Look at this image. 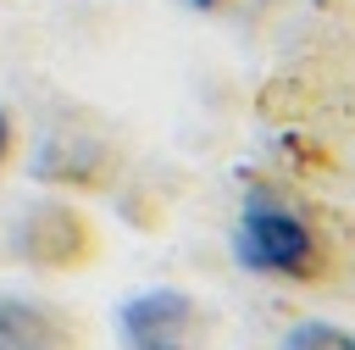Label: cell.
I'll list each match as a JSON object with an SVG mask.
<instances>
[{
    "mask_svg": "<svg viewBox=\"0 0 355 350\" xmlns=\"http://www.w3.org/2000/svg\"><path fill=\"white\" fill-rule=\"evenodd\" d=\"M233 256L250 278H266L283 289H327L344 267L333 233L305 206L277 200V194L244 200V211L233 222Z\"/></svg>",
    "mask_w": 355,
    "mask_h": 350,
    "instance_id": "6da1fadb",
    "label": "cell"
},
{
    "mask_svg": "<svg viewBox=\"0 0 355 350\" xmlns=\"http://www.w3.org/2000/svg\"><path fill=\"white\" fill-rule=\"evenodd\" d=\"M100 250H105L100 222L72 194L28 200L11 222V256L33 272H83V267L100 261Z\"/></svg>",
    "mask_w": 355,
    "mask_h": 350,
    "instance_id": "7a4b0ae2",
    "label": "cell"
},
{
    "mask_svg": "<svg viewBox=\"0 0 355 350\" xmlns=\"http://www.w3.org/2000/svg\"><path fill=\"white\" fill-rule=\"evenodd\" d=\"M211 311L200 294L178 283L133 289L116 306V344L122 350H211Z\"/></svg>",
    "mask_w": 355,
    "mask_h": 350,
    "instance_id": "3957f363",
    "label": "cell"
},
{
    "mask_svg": "<svg viewBox=\"0 0 355 350\" xmlns=\"http://www.w3.org/2000/svg\"><path fill=\"white\" fill-rule=\"evenodd\" d=\"M122 150L94 128H50L28 161V172L61 194H105L122 178Z\"/></svg>",
    "mask_w": 355,
    "mask_h": 350,
    "instance_id": "277c9868",
    "label": "cell"
},
{
    "mask_svg": "<svg viewBox=\"0 0 355 350\" xmlns=\"http://www.w3.org/2000/svg\"><path fill=\"white\" fill-rule=\"evenodd\" d=\"M0 350H89V322L61 300L0 289Z\"/></svg>",
    "mask_w": 355,
    "mask_h": 350,
    "instance_id": "5b68a950",
    "label": "cell"
},
{
    "mask_svg": "<svg viewBox=\"0 0 355 350\" xmlns=\"http://www.w3.org/2000/svg\"><path fill=\"white\" fill-rule=\"evenodd\" d=\"M277 350H355V328L333 317H294L277 339Z\"/></svg>",
    "mask_w": 355,
    "mask_h": 350,
    "instance_id": "8992f818",
    "label": "cell"
},
{
    "mask_svg": "<svg viewBox=\"0 0 355 350\" xmlns=\"http://www.w3.org/2000/svg\"><path fill=\"white\" fill-rule=\"evenodd\" d=\"M22 144H28V133H22V117L0 100V178H11L17 172V161H22Z\"/></svg>",
    "mask_w": 355,
    "mask_h": 350,
    "instance_id": "52a82bcc",
    "label": "cell"
},
{
    "mask_svg": "<svg viewBox=\"0 0 355 350\" xmlns=\"http://www.w3.org/2000/svg\"><path fill=\"white\" fill-rule=\"evenodd\" d=\"M183 6H189V11H227L233 0H183Z\"/></svg>",
    "mask_w": 355,
    "mask_h": 350,
    "instance_id": "ba28073f",
    "label": "cell"
}]
</instances>
